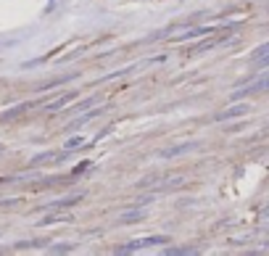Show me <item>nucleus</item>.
<instances>
[{
    "label": "nucleus",
    "mask_w": 269,
    "mask_h": 256,
    "mask_svg": "<svg viewBox=\"0 0 269 256\" xmlns=\"http://www.w3.org/2000/svg\"><path fill=\"white\" fill-rule=\"evenodd\" d=\"M69 79H74V74H69V77H61V79H50V82H45V85H40L37 90H48V87H58V85H64V82H69Z\"/></svg>",
    "instance_id": "4468645a"
},
{
    "label": "nucleus",
    "mask_w": 269,
    "mask_h": 256,
    "mask_svg": "<svg viewBox=\"0 0 269 256\" xmlns=\"http://www.w3.org/2000/svg\"><path fill=\"white\" fill-rule=\"evenodd\" d=\"M85 169H90V161H82V164H77V167H74V174L85 172Z\"/></svg>",
    "instance_id": "6ab92c4d"
},
{
    "label": "nucleus",
    "mask_w": 269,
    "mask_h": 256,
    "mask_svg": "<svg viewBox=\"0 0 269 256\" xmlns=\"http://www.w3.org/2000/svg\"><path fill=\"white\" fill-rule=\"evenodd\" d=\"M98 114H100V109H90V111H85V116H79L77 122H72V124H69V130H77V127H85L87 122H92V119H95Z\"/></svg>",
    "instance_id": "9d476101"
},
{
    "label": "nucleus",
    "mask_w": 269,
    "mask_h": 256,
    "mask_svg": "<svg viewBox=\"0 0 269 256\" xmlns=\"http://www.w3.org/2000/svg\"><path fill=\"white\" fill-rule=\"evenodd\" d=\"M140 219H145V209L143 206H135V209H130V212H124L119 217V222L122 225H132V222H140Z\"/></svg>",
    "instance_id": "423d86ee"
},
{
    "label": "nucleus",
    "mask_w": 269,
    "mask_h": 256,
    "mask_svg": "<svg viewBox=\"0 0 269 256\" xmlns=\"http://www.w3.org/2000/svg\"><path fill=\"white\" fill-rule=\"evenodd\" d=\"M217 29L214 27H195V29H188L174 37V42H185V40H193V37H206V34H214Z\"/></svg>",
    "instance_id": "7ed1b4c3"
},
{
    "label": "nucleus",
    "mask_w": 269,
    "mask_h": 256,
    "mask_svg": "<svg viewBox=\"0 0 269 256\" xmlns=\"http://www.w3.org/2000/svg\"><path fill=\"white\" fill-rule=\"evenodd\" d=\"M56 222H72V219L64 217L61 212H53V214H48V217H42L37 225H40V227H50V225H56Z\"/></svg>",
    "instance_id": "1a4fd4ad"
},
{
    "label": "nucleus",
    "mask_w": 269,
    "mask_h": 256,
    "mask_svg": "<svg viewBox=\"0 0 269 256\" xmlns=\"http://www.w3.org/2000/svg\"><path fill=\"white\" fill-rule=\"evenodd\" d=\"M0 150H3V148H0Z\"/></svg>",
    "instance_id": "4be33fe9"
},
{
    "label": "nucleus",
    "mask_w": 269,
    "mask_h": 256,
    "mask_svg": "<svg viewBox=\"0 0 269 256\" xmlns=\"http://www.w3.org/2000/svg\"><path fill=\"white\" fill-rule=\"evenodd\" d=\"M269 53V42H264V45H259V48L253 50V58H261V56H266Z\"/></svg>",
    "instance_id": "a211bd4d"
},
{
    "label": "nucleus",
    "mask_w": 269,
    "mask_h": 256,
    "mask_svg": "<svg viewBox=\"0 0 269 256\" xmlns=\"http://www.w3.org/2000/svg\"><path fill=\"white\" fill-rule=\"evenodd\" d=\"M77 98V92H64L61 98H56L53 103H48V111H58V109H64V106H69V103H72Z\"/></svg>",
    "instance_id": "0eeeda50"
},
{
    "label": "nucleus",
    "mask_w": 269,
    "mask_h": 256,
    "mask_svg": "<svg viewBox=\"0 0 269 256\" xmlns=\"http://www.w3.org/2000/svg\"><path fill=\"white\" fill-rule=\"evenodd\" d=\"M79 201H82V195H69V198H64V201L48 203V206H45V212H64V209H72V206H77Z\"/></svg>",
    "instance_id": "39448f33"
},
{
    "label": "nucleus",
    "mask_w": 269,
    "mask_h": 256,
    "mask_svg": "<svg viewBox=\"0 0 269 256\" xmlns=\"http://www.w3.org/2000/svg\"><path fill=\"white\" fill-rule=\"evenodd\" d=\"M219 40H214V37H208V40H203V42H198V45H193V48L188 50V53H201V50H208V48H214Z\"/></svg>",
    "instance_id": "f8f14e48"
},
{
    "label": "nucleus",
    "mask_w": 269,
    "mask_h": 256,
    "mask_svg": "<svg viewBox=\"0 0 269 256\" xmlns=\"http://www.w3.org/2000/svg\"><path fill=\"white\" fill-rule=\"evenodd\" d=\"M79 145H85V137H69V140L64 143V150H66V153H72V150H77Z\"/></svg>",
    "instance_id": "ddd939ff"
},
{
    "label": "nucleus",
    "mask_w": 269,
    "mask_h": 256,
    "mask_svg": "<svg viewBox=\"0 0 269 256\" xmlns=\"http://www.w3.org/2000/svg\"><path fill=\"white\" fill-rule=\"evenodd\" d=\"M66 251H72V246H69V243H64V246H56V248H53V253H66Z\"/></svg>",
    "instance_id": "aec40b11"
},
{
    "label": "nucleus",
    "mask_w": 269,
    "mask_h": 256,
    "mask_svg": "<svg viewBox=\"0 0 269 256\" xmlns=\"http://www.w3.org/2000/svg\"><path fill=\"white\" fill-rule=\"evenodd\" d=\"M164 253L167 256H182V253H195V248L193 246H182V248H167Z\"/></svg>",
    "instance_id": "2eb2a0df"
},
{
    "label": "nucleus",
    "mask_w": 269,
    "mask_h": 256,
    "mask_svg": "<svg viewBox=\"0 0 269 256\" xmlns=\"http://www.w3.org/2000/svg\"><path fill=\"white\" fill-rule=\"evenodd\" d=\"M266 95H269V90H266Z\"/></svg>",
    "instance_id": "412c9836"
},
{
    "label": "nucleus",
    "mask_w": 269,
    "mask_h": 256,
    "mask_svg": "<svg viewBox=\"0 0 269 256\" xmlns=\"http://www.w3.org/2000/svg\"><path fill=\"white\" fill-rule=\"evenodd\" d=\"M29 109V103H19V106H14V109H8V111H3L0 114V122H11V119H16L19 114H24Z\"/></svg>",
    "instance_id": "6e6552de"
},
{
    "label": "nucleus",
    "mask_w": 269,
    "mask_h": 256,
    "mask_svg": "<svg viewBox=\"0 0 269 256\" xmlns=\"http://www.w3.org/2000/svg\"><path fill=\"white\" fill-rule=\"evenodd\" d=\"M198 148V143H180V145H174V148H167V150H161V159H177L182 153H188V150Z\"/></svg>",
    "instance_id": "20e7f679"
},
{
    "label": "nucleus",
    "mask_w": 269,
    "mask_h": 256,
    "mask_svg": "<svg viewBox=\"0 0 269 256\" xmlns=\"http://www.w3.org/2000/svg\"><path fill=\"white\" fill-rule=\"evenodd\" d=\"M58 153H56V150H45V153H37V156H34L32 159V167H40V164H48V161H53Z\"/></svg>",
    "instance_id": "9b49d317"
},
{
    "label": "nucleus",
    "mask_w": 269,
    "mask_h": 256,
    "mask_svg": "<svg viewBox=\"0 0 269 256\" xmlns=\"http://www.w3.org/2000/svg\"><path fill=\"white\" fill-rule=\"evenodd\" d=\"M161 243H169V238H167V235H148V238L130 240L127 246H119V248H116V253H135V251H143V248L161 246Z\"/></svg>",
    "instance_id": "f257e3e1"
},
{
    "label": "nucleus",
    "mask_w": 269,
    "mask_h": 256,
    "mask_svg": "<svg viewBox=\"0 0 269 256\" xmlns=\"http://www.w3.org/2000/svg\"><path fill=\"white\" fill-rule=\"evenodd\" d=\"M245 114H248V106H245V103H232V106L230 109H225V111H219L217 116H214V122H232V119H240V116H245Z\"/></svg>",
    "instance_id": "f03ea898"
},
{
    "label": "nucleus",
    "mask_w": 269,
    "mask_h": 256,
    "mask_svg": "<svg viewBox=\"0 0 269 256\" xmlns=\"http://www.w3.org/2000/svg\"><path fill=\"white\" fill-rule=\"evenodd\" d=\"M264 66H269V53L261 58H253V69H264Z\"/></svg>",
    "instance_id": "f3484780"
},
{
    "label": "nucleus",
    "mask_w": 269,
    "mask_h": 256,
    "mask_svg": "<svg viewBox=\"0 0 269 256\" xmlns=\"http://www.w3.org/2000/svg\"><path fill=\"white\" fill-rule=\"evenodd\" d=\"M132 69H135V66H127V69H119V72H114V74H106V82H109V79H119V77H124V74H132Z\"/></svg>",
    "instance_id": "dca6fc26"
}]
</instances>
